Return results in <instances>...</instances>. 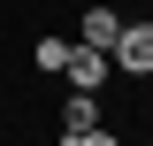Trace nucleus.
Segmentation results:
<instances>
[{"instance_id": "obj_1", "label": "nucleus", "mask_w": 153, "mask_h": 146, "mask_svg": "<svg viewBox=\"0 0 153 146\" xmlns=\"http://www.w3.org/2000/svg\"><path fill=\"white\" fill-rule=\"evenodd\" d=\"M107 54H115V69H130V77H153V23H123Z\"/></svg>"}, {"instance_id": "obj_2", "label": "nucleus", "mask_w": 153, "mask_h": 146, "mask_svg": "<svg viewBox=\"0 0 153 146\" xmlns=\"http://www.w3.org/2000/svg\"><path fill=\"white\" fill-rule=\"evenodd\" d=\"M61 77H69L76 92H100V85H107V46H84V38H76L69 62H61Z\"/></svg>"}, {"instance_id": "obj_3", "label": "nucleus", "mask_w": 153, "mask_h": 146, "mask_svg": "<svg viewBox=\"0 0 153 146\" xmlns=\"http://www.w3.org/2000/svg\"><path fill=\"white\" fill-rule=\"evenodd\" d=\"M61 131H69L76 146H100V138H107V131H100V115H92V92H76L69 108H61Z\"/></svg>"}, {"instance_id": "obj_4", "label": "nucleus", "mask_w": 153, "mask_h": 146, "mask_svg": "<svg viewBox=\"0 0 153 146\" xmlns=\"http://www.w3.org/2000/svg\"><path fill=\"white\" fill-rule=\"evenodd\" d=\"M115 31H123L115 8H84V46H115Z\"/></svg>"}]
</instances>
